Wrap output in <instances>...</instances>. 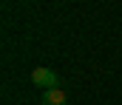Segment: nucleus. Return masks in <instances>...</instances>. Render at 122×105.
I'll list each match as a JSON object with an SVG mask.
<instances>
[{"instance_id":"obj_1","label":"nucleus","mask_w":122,"mask_h":105,"mask_svg":"<svg viewBox=\"0 0 122 105\" xmlns=\"http://www.w3.org/2000/svg\"><path fill=\"white\" fill-rule=\"evenodd\" d=\"M31 82H34L37 88L51 91V88H60V74L51 71V68H34L31 71Z\"/></svg>"},{"instance_id":"obj_2","label":"nucleus","mask_w":122,"mask_h":105,"mask_svg":"<svg viewBox=\"0 0 122 105\" xmlns=\"http://www.w3.org/2000/svg\"><path fill=\"white\" fill-rule=\"evenodd\" d=\"M40 105H68V97L62 88H51V91H43Z\"/></svg>"}]
</instances>
